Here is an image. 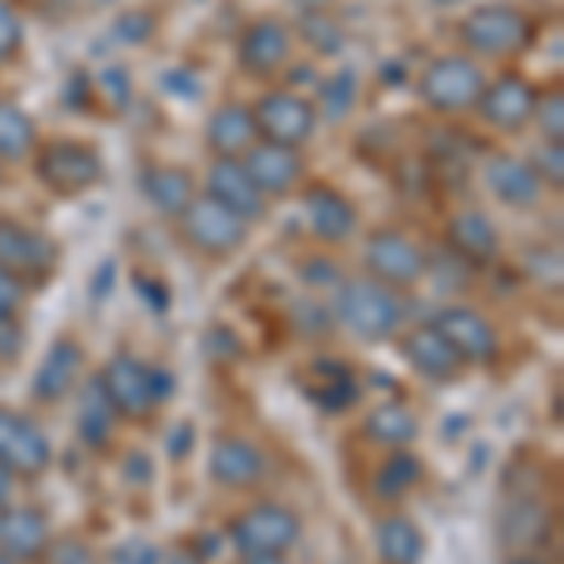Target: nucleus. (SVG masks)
Wrapping results in <instances>:
<instances>
[{"mask_svg":"<svg viewBox=\"0 0 564 564\" xmlns=\"http://www.w3.org/2000/svg\"><path fill=\"white\" fill-rule=\"evenodd\" d=\"M456 39L475 61H516L539 39V23L516 0H486L456 23Z\"/></svg>","mask_w":564,"mask_h":564,"instance_id":"obj_1","label":"nucleus"},{"mask_svg":"<svg viewBox=\"0 0 564 564\" xmlns=\"http://www.w3.org/2000/svg\"><path fill=\"white\" fill-rule=\"evenodd\" d=\"M34 181L57 199H79L106 181V154L79 135H50L31 154Z\"/></svg>","mask_w":564,"mask_h":564,"instance_id":"obj_2","label":"nucleus"},{"mask_svg":"<svg viewBox=\"0 0 564 564\" xmlns=\"http://www.w3.org/2000/svg\"><path fill=\"white\" fill-rule=\"evenodd\" d=\"M98 388H102V395L109 399L117 417L148 422L177 391V380L170 369L151 366V361L135 358L129 350H117L102 366V372H98Z\"/></svg>","mask_w":564,"mask_h":564,"instance_id":"obj_3","label":"nucleus"},{"mask_svg":"<svg viewBox=\"0 0 564 564\" xmlns=\"http://www.w3.org/2000/svg\"><path fill=\"white\" fill-rule=\"evenodd\" d=\"M332 321H339L361 343H384L391 335H399V327L406 321V305L399 297V290L369 275L343 279L335 286Z\"/></svg>","mask_w":564,"mask_h":564,"instance_id":"obj_4","label":"nucleus"},{"mask_svg":"<svg viewBox=\"0 0 564 564\" xmlns=\"http://www.w3.org/2000/svg\"><path fill=\"white\" fill-rule=\"evenodd\" d=\"M486 68L481 61L467 57L463 50L436 53V57L417 72V102L422 109H430L433 117H463L470 113L486 87Z\"/></svg>","mask_w":564,"mask_h":564,"instance_id":"obj_5","label":"nucleus"},{"mask_svg":"<svg viewBox=\"0 0 564 564\" xmlns=\"http://www.w3.org/2000/svg\"><path fill=\"white\" fill-rule=\"evenodd\" d=\"M249 109H252V121H257L260 140L279 143V148L302 151L316 140V129H321L316 102L305 90L294 87H268L260 98H252Z\"/></svg>","mask_w":564,"mask_h":564,"instance_id":"obj_6","label":"nucleus"},{"mask_svg":"<svg viewBox=\"0 0 564 564\" xmlns=\"http://www.w3.org/2000/svg\"><path fill=\"white\" fill-rule=\"evenodd\" d=\"M302 539V516L279 500H257L230 520V545L241 557H282Z\"/></svg>","mask_w":564,"mask_h":564,"instance_id":"obj_7","label":"nucleus"},{"mask_svg":"<svg viewBox=\"0 0 564 564\" xmlns=\"http://www.w3.org/2000/svg\"><path fill=\"white\" fill-rule=\"evenodd\" d=\"M361 268L369 279L384 282L391 290H411L430 275V252L399 226H377L361 245Z\"/></svg>","mask_w":564,"mask_h":564,"instance_id":"obj_8","label":"nucleus"},{"mask_svg":"<svg viewBox=\"0 0 564 564\" xmlns=\"http://www.w3.org/2000/svg\"><path fill=\"white\" fill-rule=\"evenodd\" d=\"M174 223H177L181 241H185L193 252H199L204 260L238 257L245 245H249V234H252V226L245 223V218L226 212V207H218L215 199H207L204 193H199Z\"/></svg>","mask_w":564,"mask_h":564,"instance_id":"obj_9","label":"nucleus"},{"mask_svg":"<svg viewBox=\"0 0 564 564\" xmlns=\"http://www.w3.org/2000/svg\"><path fill=\"white\" fill-rule=\"evenodd\" d=\"M0 268L31 286H45L61 268V245L39 226H26L15 215H0Z\"/></svg>","mask_w":564,"mask_h":564,"instance_id":"obj_10","label":"nucleus"},{"mask_svg":"<svg viewBox=\"0 0 564 564\" xmlns=\"http://www.w3.org/2000/svg\"><path fill=\"white\" fill-rule=\"evenodd\" d=\"M542 87L534 79H527L523 72L508 68L500 76L486 79L478 102L470 113L478 117L486 129H494L500 135H520L527 124L534 121V106H539Z\"/></svg>","mask_w":564,"mask_h":564,"instance_id":"obj_11","label":"nucleus"},{"mask_svg":"<svg viewBox=\"0 0 564 564\" xmlns=\"http://www.w3.org/2000/svg\"><path fill=\"white\" fill-rule=\"evenodd\" d=\"M297 34L279 15H260L245 23L238 42H234V65L245 79H275L294 57Z\"/></svg>","mask_w":564,"mask_h":564,"instance_id":"obj_12","label":"nucleus"},{"mask_svg":"<svg viewBox=\"0 0 564 564\" xmlns=\"http://www.w3.org/2000/svg\"><path fill=\"white\" fill-rule=\"evenodd\" d=\"M297 199H302L308 234L321 245L339 249V245L354 241V234L361 230V207L332 181H305L297 188Z\"/></svg>","mask_w":564,"mask_h":564,"instance_id":"obj_13","label":"nucleus"},{"mask_svg":"<svg viewBox=\"0 0 564 564\" xmlns=\"http://www.w3.org/2000/svg\"><path fill=\"white\" fill-rule=\"evenodd\" d=\"M53 463V444L34 417L0 406V470L12 478H39Z\"/></svg>","mask_w":564,"mask_h":564,"instance_id":"obj_14","label":"nucleus"},{"mask_svg":"<svg viewBox=\"0 0 564 564\" xmlns=\"http://www.w3.org/2000/svg\"><path fill=\"white\" fill-rule=\"evenodd\" d=\"M481 185L508 212H539L545 196H550L531 162L523 154H508V151H497L481 162Z\"/></svg>","mask_w":564,"mask_h":564,"instance_id":"obj_15","label":"nucleus"},{"mask_svg":"<svg viewBox=\"0 0 564 564\" xmlns=\"http://www.w3.org/2000/svg\"><path fill=\"white\" fill-rule=\"evenodd\" d=\"M430 324L456 347L463 366H494L500 358V332L478 313V308L444 305Z\"/></svg>","mask_w":564,"mask_h":564,"instance_id":"obj_16","label":"nucleus"},{"mask_svg":"<svg viewBox=\"0 0 564 564\" xmlns=\"http://www.w3.org/2000/svg\"><path fill=\"white\" fill-rule=\"evenodd\" d=\"M245 174L252 177V185L260 188L263 199H286L305 185V154L294 148H279V143H263L257 140L249 151L241 154Z\"/></svg>","mask_w":564,"mask_h":564,"instance_id":"obj_17","label":"nucleus"},{"mask_svg":"<svg viewBox=\"0 0 564 564\" xmlns=\"http://www.w3.org/2000/svg\"><path fill=\"white\" fill-rule=\"evenodd\" d=\"M199 193H204L207 199H215L218 207H226V212L245 218L249 226L260 223V218L271 212V204L263 199V193L252 185V177L245 174L241 159H212Z\"/></svg>","mask_w":564,"mask_h":564,"instance_id":"obj_18","label":"nucleus"},{"mask_svg":"<svg viewBox=\"0 0 564 564\" xmlns=\"http://www.w3.org/2000/svg\"><path fill=\"white\" fill-rule=\"evenodd\" d=\"M444 241H448L452 257H459L470 268H489V263L500 260V249H505L497 223L481 207H459V212H452L448 223H444Z\"/></svg>","mask_w":564,"mask_h":564,"instance_id":"obj_19","label":"nucleus"},{"mask_svg":"<svg viewBox=\"0 0 564 564\" xmlns=\"http://www.w3.org/2000/svg\"><path fill=\"white\" fill-rule=\"evenodd\" d=\"M84 366H87V354L72 335L53 339L50 350L42 354L39 372H34V380H31L34 403L53 406V403H61V399H68L72 391H76L79 377H84Z\"/></svg>","mask_w":564,"mask_h":564,"instance_id":"obj_20","label":"nucleus"},{"mask_svg":"<svg viewBox=\"0 0 564 564\" xmlns=\"http://www.w3.org/2000/svg\"><path fill=\"white\" fill-rule=\"evenodd\" d=\"M297 388H302V395L324 414H343L361 399V384H358V377H354V369L347 361H335V358L308 361L302 369V377H297Z\"/></svg>","mask_w":564,"mask_h":564,"instance_id":"obj_21","label":"nucleus"},{"mask_svg":"<svg viewBox=\"0 0 564 564\" xmlns=\"http://www.w3.org/2000/svg\"><path fill=\"white\" fill-rule=\"evenodd\" d=\"M399 354H403L406 366H411L417 377L433 380V384H452V380H459L463 369H467L456 347H452L433 324H422V327H414V332L399 335Z\"/></svg>","mask_w":564,"mask_h":564,"instance_id":"obj_22","label":"nucleus"},{"mask_svg":"<svg viewBox=\"0 0 564 564\" xmlns=\"http://www.w3.org/2000/svg\"><path fill=\"white\" fill-rule=\"evenodd\" d=\"M268 456L241 436H218L207 456V475L223 489H257L268 478Z\"/></svg>","mask_w":564,"mask_h":564,"instance_id":"obj_23","label":"nucleus"},{"mask_svg":"<svg viewBox=\"0 0 564 564\" xmlns=\"http://www.w3.org/2000/svg\"><path fill=\"white\" fill-rule=\"evenodd\" d=\"M140 193L159 215L177 218L199 196V181L193 170L177 162H151L140 170Z\"/></svg>","mask_w":564,"mask_h":564,"instance_id":"obj_24","label":"nucleus"},{"mask_svg":"<svg viewBox=\"0 0 564 564\" xmlns=\"http://www.w3.org/2000/svg\"><path fill=\"white\" fill-rule=\"evenodd\" d=\"M257 121L249 102H223L204 121V148L212 159H241L257 143Z\"/></svg>","mask_w":564,"mask_h":564,"instance_id":"obj_25","label":"nucleus"},{"mask_svg":"<svg viewBox=\"0 0 564 564\" xmlns=\"http://www.w3.org/2000/svg\"><path fill=\"white\" fill-rule=\"evenodd\" d=\"M50 550V520L31 505H4L0 508V553L12 561H39Z\"/></svg>","mask_w":564,"mask_h":564,"instance_id":"obj_26","label":"nucleus"},{"mask_svg":"<svg viewBox=\"0 0 564 564\" xmlns=\"http://www.w3.org/2000/svg\"><path fill=\"white\" fill-rule=\"evenodd\" d=\"M42 143L39 121L20 106L0 98V166H20V162H31L34 148Z\"/></svg>","mask_w":564,"mask_h":564,"instance_id":"obj_27","label":"nucleus"},{"mask_svg":"<svg viewBox=\"0 0 564 564\" xmlns=\"http://www.w3.org/2000/svg\"><path fill=\"white\" fill-rule=\"evenodd\" d=\"M545 534H550V508L534 497L512 500V505L505 508V516H500V539L520 553L545 542Z\"/></svg>","mask_w":564,"mask_h":564,"instance_id":"obj_28","label":"nucleus"},{"mask_svg":"<svg viewBox=\"0 0 564 564\" xmlns=\"http://www.w3.org/2000/svg\"><path fill=\"white\" fill-rule=\"evenodd\" d=\"M377 553L384 564H422L425 534L411 516H384L377 527Z\"/></svg>","mask_w":564,"mask_h":564,"instance_id":"obj_29","label":"nucleus"},{"mask_svg":"<svg viewBox=\"0 0 564 564\" xmlns=\"http://www.w3.org/2000/svg\"><path fill=\"white\" fill-rule=\"evenodd\" d=\"M361 430L372 444H384V448H406V444L417 436V414L406 403H377L366 414Z\"/></svg>","mask_w":564,"mask_h":564,"instance_id":"obj_30","label":"nucleus"},{"mask_svg":"<svg viewBox=\"0 0 564 564\" xmlns=\"http://www.w3.org/2000/svg\"><path fill=\"white\" fill-rule=\"evenodd\" d=\"M422 478H425V467L414 452L391 448V456L380 463L377 475H372V494H377L380 500H399V497L411 494Z\"/></svg>","mask_w":564,"mask_h":564,"instance_id":"obj_31","label":"nucleus"},{"mask_svg":"<svg viewBox=\"0 0 564 564\" xmlns=\"http://www.w3.org/2000/svg\"><path fill=\"white\" fill-rule=\"evenodd\" d=\"M113 406H109V399L102 395V388H98V377L90 380L84 388V399H79V414H76V430H79V441L90 444V448H106L109 436H113Z\"/></svg>","mask_w":564,"mask_h":564,"instance_id":"obj_32","label":"nucleus"},{"mask_svg":"<svg viewBox=\"0 0 564 564\" xmlns=\"http://www.w3.org/2000/svg\"><path fill=\"white\" fill-rule=\"evenodd\" d=\"M358 95H361V79L354 68H339L332 76L321 79V90H316V113L321 117H332V121H343L354 106H358Z\"/></svg>","mask_w":564,"mask_h":564,"instance_id":"obj_33","label":"nucleus"},{"mask_svg":"<svg viewBox=\"0 0 564 564\" xmlns=\"http://www.w3.org/2000/svg\"><path fill=\"white\" fill-rule=\"evenodd\" d=\"M297 34H302V42L313 45L321 57H339L343 45H347V34H343L339 20H335L327 8H308V12H302Z\"/></svg>","mask_w":564,"mask_h":564,"instance_id":"obj_34","label":"nucleus"},{"mask_svg":"<svg viewBox=\"0 0 564 564\" xmlns=\"http://www.w3.org/2000/svg\"><path fill=\"white\" fill-rule=\"evenodd\" d=\"M23 45H26V26L20 8H15V0H0V68L15 65L23 57Z\"/></svg>","mask_w":564,"mask_h":564,"instance_id":"obj_35","label":"nucleus"},{"mask_svg":"<svg viewBox=\"0 0 564 564\" xmlns=\"http://www.w3.org/2000/svg\"><path fill=\"white\" fill-rule=\"evenodd\" d=\"M531 124H539L545 143H564V98H561L557 87H553V95L550 90H542L539 95V106H534Z\"/></svg>","mask_w":564,"mask_h":564,"instance_id":"obj_36","label":"nucleus"},{"mask_svg":"<svg viewBox=\"0 0 564 564\" xmlns=\"http://www.w3.org/2000/svg\"><path fill=\"white\" fill-rule=\"evenodd\" d=\"M534 166V174L542 177L545 193H561L564 188V143H545L527 159Z\"/></svg>","mask_w":564,"mask_h":564,"instance_id":"obj_37","label":"nucleus"},{"mask_svg":"<svg viewBox=\"0 0 564 564\" xmlns=\"http://www.w3.org/2000/svg\"><path fill=\"white\" fill-rule=\"evenodd\" d=\"M154 26H159V20H154L148 8H129V12L117 15L113 34H117V42H121V45H148Z\"/></svg>","mask_w":564,"mask_h":564,"instance_id":"obj_38","label":"nucleus"},{"mask_svg":"<svg viewBox=\"0 0 564 564\" xmlns=\"http://www.w3.org/2000/svg\"><path fill=\"white\" fill-rule=\"evenodd\" d=\"M23 302H26V286L12 271L0 268V324H12L20 316Z\"/></svg>","mask_w":564,"mask_h":564,"instance_id":"obj_39","label":"nucleus"},{"mask_svg":"<svg viewBox=\"0 0 564 564\" xmlns=\"http://www.w3.org/2000/svg\"><path fill=\"white\" fill-rule=\"evenodd\" d=\"M45 564H98L95 561V550L79 539H61V542H50L45 550Z\"/></svg>","mask_w":564,"mask_h":564,"instance_id":"obj_40","label":"nucleus"},{"mask_svg":"<svg viewBox=\"0 0 564 564\" xmlns=\"http://www.w3.org/2000/svg\"><path fill=\"white\" fill-rule=\"evenodd\" d=\"M297 275H302L305 286H339L343 275L335 271L332 260H305L297 263Z\"/></svg>","mask_w":564,"mask_h":564,"instance_id":"obj_41","label":"nucleus"},{"mask_svg":"<svg viewBox=\"0 0 564 564\" xmlns=\"http://www.w3.org/2000/svg\"><path fill=\"white\" fill-rule=\"evenodd\" d=\"M159 564H204V561H199L193 550H188V553L185 550H174V553H162Z\"/></svg>","mask_w":564,"mask_h":564,"instance_id":"obj_42","label":"nucleus"},{"mask_svg":"<svg viewBox=\"0 0 564 564\" xmlns=\"http://www.w3.org/2000/svg\"><path fill=\"white\" fill-rule=\"evenodd\" d=\"M8 494H12V475H8V470H0V508L8 505Z\"/></svg>","mask_w":564,"mask_h":564,"instance_id":"obj_43","label":"nucleus"},{"mask_svg":"<svg viewBox=\"0 0 564 564\" xmlns=\"http://www.w3.org/2000/svg\"><path fill=\"white\" fill-rule=\"evenodd\" d=\"M505 564H550V561H542V557H531V553H516V557H508Z\"/></svg>","mask_w":564,"mask_h":564,"instance_id":"obj_44","label":"nucleus"},{"mask_svg":"<svg viewBox=\"0 0 564 564\" xmlns=\"http://www.w3.org/2000/svg\"><path fill=\"white\" fill-rule=\"evenodd\" d=\"M241 564H286L282 557H241Z\"/></svg>","mask_w":564,"mask_h":564,"instance_id":"obj_45","label":"nucleus"},{"mask_svg":"<svg viewBox=\"0 0 564 564\" xmlns=\"http://www.w3.org/2000/svg\"><path fill=\"white\" fill-rule=\"evenodd\" d=\"M0 564H20V561H12V557H8V553H0Z\"/></svg>","mask_w":564,"mask_h":564,"instance_id":"obj_46","label":"nucleus"},{"mask_svg":"<svg viewBox=\"0 0 564 564\" xmlns=\"http://www.w3.org/2000/svg\"><path fill=\"white\" fill-rule=\"evenodd\" d=\"M4 181H8V166H0V185H4Z\"/></svg>","mask_w":564,"mask_h":564,"instance_id":"obj_47","label":"nucleus"}]
</instances>
